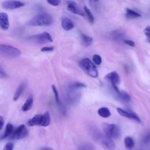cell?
Listing matches in <instances>:
<instances>
[{"label": "cell", "instance_id": "obj_1", "mask_svg": "<svg viewBox=\"0 0 150 150\" xmlns=\"http://www.w3.org/2000/svg\"><path fill=\"white\" fill-rule=\"evenodd\" d=\"M88 132L93 140L106 150H115V145L112 139L108 138L104 133L101 132L97 127L90 126Z\"/></svg>", "mask_w": 150, "mask_h": 150}, {"label": "cell", "instance_id": "obj_2", "mask_svg": "<svg viewBox=\"0 0 150 150\" xmlns=\"http://www.w3.org/2000/svg\"><path fill=\"white\" fill-rule=\"evenodd\" d=\"M53 17L48 13H42L38 14L33 17L28 22V25L33 26H48L52 23Z\"/></svg>", "mask_w": 150, "mask_h": 150}, {"label": "cell", "instance_id": "obj_3", "mask_svg": "<svg viewBox=\"0 0 150 150\" xmlns=\"http://www.w3.org/2000/svg\"><path fill=\"white\" fill-rule=\"evenodd\" d=\"M50 121V117L49 112H46L43 114H37L28 121L29 126L40 125L42 127H46L49 125Z\"/></svg>", "mask_w": 150, "mask_h": 150}, {"label": "cell", "instance_id": "obj_4", "mask_svg": "<svg viewBox=\"0 0 150 150\" xmlns=\"http://www.w3.org/2000/svg\"><path fill=\"white\" fill-rule=\"evenodd\" d=\"M82 69L90 77L96 78L98 76V70L94 63L88 58L82 59L80 62Z\"/></svg>", "mask_w": 150, "mask_h": 150}, {"label": "cell", "instance_id": "obj_5", "mask_svg": "<svg viewBox=\"0 0 150 150\" xmlns=\"http://www.w3.org/2000/svg\"><path fill=\"white\" fill-rule=\"evenodd\" d=\"M102 128L104 133L111 139H116L120 135V129L114 124L104 123Z\"/></svg>", "mask_w": 150, "mask_h": 150}, {"label": "cell", "instance_id": "obj_6", "mask_svg": "<svg viewBox=\"0 0 150 150\" xmlns=\"http://www.w3.org/2000/svg\"><path fill=\"white\" fill-rule=\"evenodd\" d=\"M0 53L8 57H15L20 56L21 52L18 49L12 46L0 44Z\"/></svg>", "mask_w": 150, "mask_h": 150}, {"label": "cell", "instance_id": "obj_7", "mask_svg": "<svg viewBox=\"0 0 150 150\" xmlns=\"http://www.w3.org/2000/svg\"><path fill=\"white\" fill-rule=\"evenodd\" d=\"M28 39L30 42L37 44H43L53 42V39L52 36L49 33L46 32L30 36L28 38Z\"/></svg>", "mask_w": 150, "mask_h": 150}, {"label": "cell", "instance_id": "obj_8", "mask_svg": "<svg viewBox=\"0 0 150 150\" xmlns=\"http://www.w3.org/2000/svg\"><path fill=\"white\" fill-rule=\"evenodd\" d=\"M66 98L68 103L71 105H76L80 101V94L78 90L67 87L66 90Z\"/></svg>", "mask_w": 150, "mask_h": 150}, {"label": "cell", "instance_id": "obj_9", "mask_svg": "<svg viewBox=\"0 0 150 150\" xmlns=\"http://www.w3.org/2000/svg\"><path fill=\"white\" fill-rule=\"evenodd\" d=\"M28 135L27 128L24 125H21L16 129H13L12 133L9 137L11 139H19L26 137Z\"/></svg>", "mask_w": 150, "mask_h": 150}, {"label": "cell", "instance_id": "obj_10", "mask_svg": "<svg viewBox=\"0 0 150 150\" xmlns=\"http://www.w3.org/2000/svg\"><path fill=\"white\" fill-rule=\"evenodd\" d=\"M24 3L16 0H7L2 3V6L5 9H15L24 6Z\"/></svg>", "mask_w": 150, "mask_h": 150}, {"label": "cell", "instance_id": "obj_11", "mask_svg": "<svg viewBox=\"0 0 150 150\" xmlns=\"http://www.w3.org/2000/svg\"><path fill=\"white\" fill-rule=\"evenodd\" d=\"M117 110L118 113L122 117L131 119V120H134L138 122H141V121L139 117L136 113H135L132 111H127V110H123L121 108H117Z\"/></svg>", "mask_w": 150, "mask_h": 150}, {"label": "cell", "instance_id": "obj_12", "mask_svg": "<svg viewBox=\"0 0 150 150\" xmlns=\"http://www.w3.org/2000/svg\"><path fill=\"white\" fill-rule=\"evenodd\" d=\"M113 88V91L115 94L116 97L120 101L123 103H128L131 100L130 96L124 91H120L117 86H112Z\"/></svg>", "mask_w": 150, "mask_h": 150}, {"label": "cell", "instance_id": "obj_13", "mask_svg": "<svg viewBox=\"0 0 150 150\" xmlns=\"http://www.w3.org/2000/svg\"><path fill=\"white\" fill-rule=\"evenodd\" d=\"M67 9L69 11L76 15H79L83 16H84V13L79 8V6H78L76 2L73 1H67Z\"/></svg>", "mask_w": 150, "mask_h": 150}, {"label": "cell", "instance_id": "obj_14", "mask_svg": "<svg viewBox=\"0 0 150 150\" xmlns=\"http://www.w3.org/2000/svg\"><path fill=\"white\" fill-rule=\"evenodd\" d=\"M105 79L110 81L112 86H117L119 83L120 80V76L115 71L108 73L105 76Z\"/></svg>", "mask_w": 150, "mask_h": 150}, {"label": "cell", "instance_id": "obj_15", "mask_svg": "<svg viewBox=\"0 0 150 150\" xmlns=\"http://www.w3.org/2000/svg\"><path fill=\"white\" fill-rule=\"evenodd\" d=\"M0 27L3 30H7L9 27L8 16L6 13L0 12Z\"/></svg>", "mask_w": 150, "mask_h": 150}, {"label": "cell", "instance_id": "obj_16", "mask_svg": "<svg viewBox=\"0 0 150 150\" xmlns=\"http://www.w3.org/2000/svg\"><path fill=\"white\" fill-rule=\"evenodd\" d=\"M61 25L62 28L65 30H70L74 28L73 21L68 18H63L62 21Z\"/></svg>", "mask_w": 150, "mask_h": 150}, {"label": "cell", "instance_id": "obj_17", "mask_svg": "<svg viewBox=\"0 0 150 150\" xmlns=\"http://www.w3.org/2000/svg\"><path fill=\"white\" fill-rule=\"evenodd\" d=\"M33 99L32 96H30L25 101V103L23 104L22 107V110L23 111H28L30 110L33 107Z\"/></svg>", "mask_w": 150, "mask_h": 150}, {"label": "cell", "instance_id": "obj_18", "mask_svg": "<svg viewBox=\"0 0 150 150\" xmlns=\"http://www.w3.org/2000/svg\"><path fill=\"white\" fill-rule=\"evenodd\" d=\"M124 145L125 148L128 149V150H131L133 149L134 146V141L132 139V137L127 136L124 138Z\"/></svg>", "mask_w": 150, "mask_h": 150}, {"label": "cell", "instance_id": "obj_19", "mask_svg": "<svg viewBox=\"0 0 150 150\" xmlns=\"http://www.w3.org/2000/svg\"><path fill=\"white\" fill-rule=\"evenodd\" d=\"M125 16L128 19H134V18L141 17V15L134 10H132L129 8H127Z\"/></svg>", "mask_w": 150, "mask_h": 150}, {"label": "cell", "instance_id": "obj_20", "mask_svg": "<svg viewBox=\"0 0 150 150\" xmlns=\"http://www.w3.org/2000/svg\"><path fill=\"white\" fill-rule=\"evenodd\" d=\"M98 115L103 118H108L111 115V112L110 110L105 107H101L98 110Z\"/></svg>", "mask_w": 150, "mask_h": 150}, {"label": "cell", "instance_id": "obj_21", "mask_svg": "<svg viewBox=\"0 0 150 150\" xmlns=\"http://www.w3.org/2000/svg\"><path fill=\"white\" fill-rule=\"evenodd\" d=\"M25 84L24 83L21 84L18 87V88L16 89V91L14 94V96H13V100L14 101H16L19 98L21 94L23 91V90L25 89Z\"/></svg>", "mask_w": 150, "mask_h": 150}, {"label": "cell", "instance_id": "obj_22", "mask_svg": "<svg viewBox=\"0 0 150 150\" xmlns=\"http://www.w3.org/2000/svg\"><path fill=\"white\" fill-rule=\"evenodd\" d=\"M81 37L82 42L84 46H88L91 44L93 42V38L91 37L88 36L84 33L81 34Z\"/></svg>", "mask_w": 150, "mask_h": 150}, {"label": "cell", "instance_id": "obj_23", "mask_svg": "<svg viewBox=\"0 0 150 150\" xmlns=\"http://www.w3.org/2000/svg\"><path fill=\"white\" fill-rule=\"evenodd\" d=\"M111 38L115 41H119L123 39L124 33L119 30H115L111 33Z\"/></svg>", "mask_w": 150, "mask_h": 150}, {"label": "cell", "instance_id": "obj_24", "mask_svg": "<svg viewBox=\"0 0 150 150\" xmlns=\"http://www.w3.org/2000/svg\"><path fill=\"white\" fill-rule=\"evenodd\" d=\"M13 131V127L12 124H11V123L7 124L6 125V128H5V131L2 137V138L9 137L10 136V135L12 133Z\"/></svg>", "mask_w": 150, "mask_h": 150}, {"label": "cell", "instance_id": "obj_25", "mask_svg": "<svg viewBox=\"0 0 150 150\" xmlns=\"http://www.w3.org/2000/svg\"><path fill=\"white\" fill-rule=\"evenodd\" d=\"M84 11L85 12V13L87 16V18H88L90 22L91 23H93L94 22V17L93 15L89 9V8L88 7H87L86 6H84Z\"/></svg>", "mask_w": 150, "mask_h": 150}, {"label": "cell", "instance_id": "obj_26", "mask_svg": "<svg viewBox=\"0 0 150 150\" xmlns=\"http://www.w3.org/2000/svg\"><path fill=\"white\" fill-rule=\"evenodd\" d=\"M68 87L74 88V89L79 90L81 88L86 87V86L83 83H81L80 82H74V83H72L70 84H69Z\"/></svg>", "mask_w": 150, "mask_h": 150}, {"label": "cell", "instance_id": "obj_27", "mask_svg": "<svg viewBox=\"0 0 150 150\" xmlns=\"http://www.w3.org/2000/svg\"><path fill=\"white\" fill-rule=\"evenodd\" d=\"M52 88L54 95V98H55L56 102V103L58 105L60 106L61 102H60V98H59V94H58L57 88H56V87L54 85L52 86Z\"/></svg>", "mask_w": 150, "mask_h": 150}, {"label": "cell", "instance_id": "obj_28", "mask_svg": "<svg viewBox=\"0 0 150 150\" xmlns=\"http://www.w3.org/2000/svg\"><path fill=\"white\" fill-rule=\"evenodd\" d=\"M93 60L94 63L97 65H100L102 62L101 57L98 54H94L93 56Z\"/></svg>", "mask_w": 150, "mask_h": 150}, {"label": "cell", "instance_id": "obj_29", "mask_svg": "<svg viewBox=\"0 0 150 150\" xmlns=\"http://www.w3.org/2000/svg\"><path fill=\"white\" fill-rule=\"evenodd\" d=\"M79 150H94V147L90 144L82 145L79 149Z\"/></svg>", "mask_w": 150, "mask_h": 150}, {"label": "cell", "instance_id": "obj_30", "mask_svg": "<svg viewBox=\"0 0 150 150\" xmlns=\"http://www.w3.org/2000/svg\"><path fill=\"white\" fill-rule=\"evenodd\" d=\"M144 33L145 35L146 39H147V41L150 43V26H147L144 30Z\"/></svg>", "mask_w": 150, "mask_h": 150}, {"label": "cell", "instance_id": "obj_31", "mask_svg": "<svg viewBox=\"0 0 150 150\" xmlns=\"http://www.w3.org/2000/svg\"><path fill=\"white\" fill-rule=\"evenodd\" d=\"M14 145L12 142H8L5 144L3 150H13Z\"/></svg>", "mask_w": 150, "mask_h": 150}, {"label": "cell", "instance_id": "obj_32", "mask_svg": "<svg viewBox=\"0 0 150 150\" xmlns=\"http://www.w3.org/2000/svg\"><path fill=\"white\" fill-rule=\"evenodd\" d=\"M47 2L53 6H57L60 4V0H46Z\"/></svg>", "mask_w": 150, "mask_h": 150}, {"label": "cell", "instance_id": "obj_33", "mask_svg": "<svg viewBox=\"0 0 150 150\" xmlns=\"http://www.w3.org/2000/svg\"><path fill=\"white\" fill-rule=\"evenodd\" d=\"M142 141L145 144H147L150 141V133L148 132L146 134H145L142 139Z\"/></svg>", "mask_w": 150, "mask_h": 150}, {"label": "cell", "instance_id": "obj_34", "mask_svg": "<svg viewBox=\"0 0 150 150\" xmlns=\"http://www.w3.org/2000/svg\"><path fill=\"white\" fill-rule=\"evenodd\" d=\"M54 50V47L53 46H47V47H43L41 48V52H51Z\"/></svg>", "mask_w": 150, "mask_h": 150}, {"label": "cell", "instance_id": "obj_35", "mask_svg": "<svg viewBox=\"0 0 150 150\" xmlns=\"http://www.w3.org/2000/svg\"><path fill=\"white\" fill-rule=\"evenodd\" d=\"M6 73L5 70H4L2 66L0 64V78H4L6 77Z\"/></svg>", "mask_w": 150, "mask_h": 150}, {"label": "cell", "instance_id": "obj_36", "mask_svg": "<svg viewBox=\"0 0 150 150\" xmlns=\"http://www.w3.org/2000/svg\"><path fill=\"white\" fill-rule=\"evenodd\" d=\"M124 43L125 44H127V45H129V46H130L131 47H134L135 46V43L132 40H124Z\"/></svg>", "mask_w": 150, "mask_h": 150}, {"label": "cell", "instance_id": "obj_37", "mask_svg": "<svg viewBox=\"0 0 150 150\" xmlns=\"http://www.w3.org/2000/svg\"><path fill=\"white\" fill-rule=\"evenodd\" d=\"M4 120L2 117L0 116V130H1L4 127Z\"/></svg>", "mask_w": 150, "mask_h": 150}, {"label": "cell", "instance_id": "obj_38", "mask_svg": "<svg viewBox=\"0 0 150 150\" xmlns=\"http://www.w3.org/2000/svg\"><path fill=\"white\" fill-rule=\"evenodd\" d=\"M40 150H53V149L50 148H43Z\"/></svg>", "mask_w": 150, "mask_h": 150}, {"label": "cell", "instance_id": "obj_39", "mask_svg": "<svg viewBox=\"0 0 150 150\" xmlns=\"http://www.w3.org/2000/svg\"><path fill=\"white\" fill-rule=\"evenodd\" d=\"M90 1H94V2H97V1H98L99 0H90Z\"/></svg>", "mask_w": 150, "mask_h": 150}]
</instances>
